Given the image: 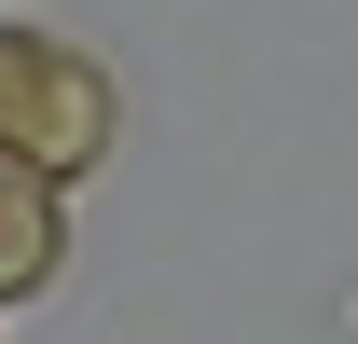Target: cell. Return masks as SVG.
Segmentation results:
<instances>
[{
  "label": "cell",
  "mask_w": 358,
  "mask_h": 344,
  "mask_svg": "<svg viewBox=\"0 0 358 344\" xmlns=\"http://www.w3.org/2000/svg\"><path fill=\"white\" fill-rule=\"evenodd\" d=\"M110 152V69L55 28H0V166L69 179Z\"/></svg>",
  "instance_id": "obj_1"
},
{
  "label": "cell",
  "mask_w": 358,
  "mask_h": 344,
  "mask_svg": "<svg viewBox=\"0 0 358 344\" xmlns=\"http://www.w3.org/2000/svg\"><path fill=\"white\" fill-rule=\"evenodd\" d=\"M55 248H69V234H55V179L0 166V303H28V289H42Z\"/></svg>",
  "instance_id": "obj_2"
}]
</instances>
